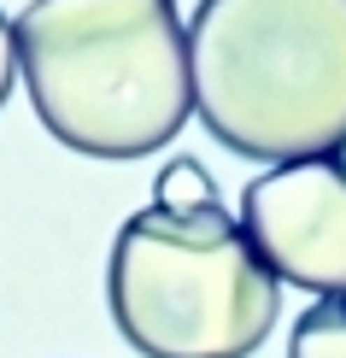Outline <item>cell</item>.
I'll return each instance as SVG.
<instances>
[{"label":"cell","mask_w":346,"mask_h":358,"mask_svg":"<svg viewBox=\"0 0 346 358\" xmlns=\"http://www.w3.org/2000/svg\"><path fill=\"white\" fill-rule=\"evenodd\" d=\"M18 77L41 129L82 159H147L194 112L176 0H29Z\"/></svg>","instance_id":"6da1fadb"},{"label":"cell","mask_w":346,"mask_h":358,"mask_svg":"<svg viewBox=\"0 0 346 358\" xmlns=\"http://www.w3.org/2000/svg\"><path fill=\"white\" fill-rule=\"evenodd\" d=\"M194 117L240 159L346 153V0H200L188 18Z\"/></svg>","instance_id":"7a4b0ae2"},{"label":"cell","mask_w":346,"mask_h":358,"mask_svg":"<svg viewBox=\"0 0 346 358\" xmlns=\"http://www.w3.org/2000/svg\"><path fill=\"white\" fill-rule=\"evenodd\" d=\"M106 306L141 358H252L282 317V282L235 212H135L112 241Z\"/></svg>","instance_id":"3957f363"},{"label":"cell","mask_w":346,"mask_h":358,"mask_svg":"<svg viewBox=\"0 0 346 358\" xmlns=\"http://www.w3.org/2000/svg\"><path fill=\"white\" fill-rule=\"evenodd\" d=\"M240 229L276 282L346 300V159L270 165L240 188Z\"/></svg>","instance_id":"277c9868"},{"label":"cell","mask_w":346,"mask_h":358,"mask_svg":"<svg viewBox=\"0 0 346 358\" xmlns=\"http://www.w3.org/2000/svg\"><path fill=\"white\" fill-rule=\"evenodd\" d=\"M288 358H346V300H317L288 335Z\"/></svg>","instance_id":"5b68a950"},{"label":"cell","mask_w":346,"mask_h":358,"mask_svg":"<svg viewBox=\"0 0 346 358\" xmlns=\"http://www.w3.org/2000/svg\"><path fill=\"white\" fill-rule=\"evenodd\" d=\"M153 200H159V212H212V206H217V182L206 176V165L176 159V165L159 171Z\"/></svg>","instance_id":"8992f818"},{"label":"cell","mask_w":346,"mask_h":358,"mask_svg":"<svg viewBox=\"0 0 346 358\" xmlns=\"http://www.w3.org/2000/svg\"><path fill=\"white\" fill-rule=\"evenodd\" d=\"M12 83H18V24L0 12V106L12 100Z\"/></svg>","instance_id":"52a82bcc"}]
</instances>
